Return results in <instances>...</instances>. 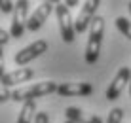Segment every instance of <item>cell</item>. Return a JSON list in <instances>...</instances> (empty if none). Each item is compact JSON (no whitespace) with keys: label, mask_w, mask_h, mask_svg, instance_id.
<instances>
[{"label":"cell","mask_w":131,"mask_h":123,"mask_svg":"<svg viewBox=\"0 0 131 123\" xmlns=\"http://www.w3.org/2000/svg\"><path fill=\"white\" fill-rule=\"evenodd\" d=\"M103 34H105V19L97 15L89 27V36L88 44H85V63L88 65H95L99 55H101V45H103Z\"/></svg>","instance_id":"cell-1"},{"label":"cell","mask_w":131,"mask_h":123,"mask_svg":"<svg viewBox=\"0 0 131 123\" xmlns=\"http://www.w3.org/2000/svg\"><path fill=\"white\" fill-rule=\"evenodd\" d=\"M57 89H59V85H57L55 81H38V83L15 89L12 93V101L25 104L29 101H36V99H40V97H48V95H51V93H57Z\"/></svg>","instance_id":"cell-2"},{"label":"cell","mask_w":131,"mask_h":123,"mask_svg":"<svg viewBox=\"0 0 131 123\" xmlns=\"http://www.w3.org/2000/svg\"><path fill=\"white\" fill-rule=\"evenodd\" d=\"M55 15H57L59 32H61L63 42L72 44V42H74V38H76V27H74V21H72L70 10L65 6V2H61V4H57V6H55Z\"/></svg>","instance_id":"cell-3"},{"label":"cell","mask_w":131,"mask_h":123,"mask_svg":"<svg viewBox=\"0 0 131 123\" xmlns=\"http://www.w3.org/2000/svg\"><path fill=\"white\" fill-rule=\"evenodd\" d=\"M48 51V42L46 40H36V42L25 45L23 49H19V51L15 53V57H13V63H15L17 66L25 68V65H29L30 61H34L36 57L44 55V53Z\"/></svg>","instance_id":"cell-4"},{"label":"cell","mask_w":131,"mask_h":123,"mask_svg":"<svg viewBox=\"0 0 131 123\" xmlns=\"http://www.w3.org/2000/svg\"><path fill=\"white\" fill-rule=\"evenodd\" d=\"M29 2L27 0H19L15 2V11H13V19H12V27H10V34L12 38H21L27 29L29 23Z\"/></svg>","instance_id":"cell-5"},{"label":"cell","mask_w":131,"mask_h":123,"mask_svg":"<svg viewBox=\"0 0 131 123\" xmlns=\"http://www.w3.org/2000/svg\"><path fill=\"white\" fill-rule=\"evenodd\" d=\"M99 6H101L99 0H89V2H85L84 6H82V10L78 11V17H76V21H74L76 34H82V32H85V30L91 27L93 19L97 17Z\"/></svg>","instance_id":"cell-6"},{"label":"cell","mask_w":131,"mask_h":123,"mask_svg":"<svg viewBox=\"0 0 131 123\" xmlns=\"http://www.w3.org/2000/svg\"><path fill=\"white\" fill-rule=\"evenodd\" d=\"M129 80H131V68L129 66H122L120 70L116 72V76L112 78V81L108 83V87H106L105 95H106L108 101H116V99L124 93L125 85H129Z\"/></svg>","instance_id":"cell-7"},{"label":"cell","mask_w":131,"mask_h":123,"mask_svg":"<svg viewBox=\"0 0 131 123\" xmlns=\"http://www.w3.org/2000/svg\"><path fill=\"white\" fill-rule=\"evenodd\" d=\"M59 97H89L93 95V85L88 81H67L57 89Z\"/></svg>","instance_id":"cell-8"},{"label":"cell","mask_w":131,"mask_h":123,"mask_svg":"<svg viewBox=\"0 0 131 123\" xmlns=\"http://www.w3.org/2000/svg\"><path fill=\"white\" fill-rule=\"evenodd\" d=\"M53 10H55V4H53V2H42L32 13H30L29 23H27V29H29L30 32H36V30H40V29H42V25L48 21L49 13H51Z\"/></svg>","instance_id":"cell-9"},{"label":"cell","mask_w":131,"mask_h":123,"mask_svg":"<svg viewBox=\"0 0 131 123\" xmlns=\"http://www.w3.org/2000/svg\"><path fill=\"white\" fill-rule=\"evenodd\" d=\"M32 76H34L32 68H29V66L17 68V70L6 72V74L2 76V85L4 87H13V85H19V83H23V81H30Z\"/></svg>","instance_id":"cell-10"},{"label":"cell","mask_w":131,"mask_h":123,"mask_svg":"<svg viewBox=\"0 0 131 123\" xmlns=\"http://www.w3.org/2000/svg\"><path fill=\"white\" fill-rule=\"evenodd\" d=\"M65 117L69 121L74 123H103V119L99 116H93V114H85L82 108H76V106H69L65 110Z\"/></svg>","instance_id":"cell-11"},{"label":"cell","mask_w":131,"mask_h":123,"mask_svg":"<svg viewBox=\"0 0 131 123\" xmlns=\"http://www.w3.org/2000/svg\"><path fill=\"white\" fill-rule=\"evenodd\" d=\"M36 102L34 101H29L23 104V108H21L19 116H17V123H32V119L36 117Z\"/></svg>","instance_id":"cell-12"},{"label":"cell","mask_w":131,"mask_h":123,"mask_svg":"<svg viewBox=\"0 0 131 123\" xmlns=\"http://www.w3.org/2000/svg\"><path fill=\"white\" fill-rule=\"evenodd\" d=\"M116 29H118L127 40H131V21L127 17H116Z\"/></svg>","instance_id":"cell-13"},{"label":"cell","mask_w":131,"mask_h":123,"mask_svg":"<svg viewBox=\"0 0 131 123\" xmlns=\"http://www.w3.org/2000/svg\"><path fill=\"white\" fill-rule=\"evenodd\" d=\"M122 119H124V108L116 106L108 112V117H106L105 123H122Z\"/></svg>","instance_id":"cell-14"},{"label":"cell","mask_w":131,"mask_h":123,"mask_svg":"<svg viewBox=\"0 0 131 123\" xmlns=\"http://www.w3.org/2000/svg\"><path fill=\"white\" fill-rule=\"evenodd\" d=\"M0 10H2V13H12V11H15V2H12V0H2Z\"/></svg>","instance_id":"cell-15"},{"label":"cell","mask_w":131,"mask_h":123,"mask_svg":"<svg viewBox=\"0 0 131 123\" xmlns=\"http://www.w3.org/2000/svg\"><path fill=\"white\" fill-rule=\"evenodd\" d=\"M12 93H13V91H10V87H4V85H2V91H0V101H2V102L12 101Z\"/></svg>","instance_id":"cell-16"},{"label":"cell","mask_w":131,"mask_h":123,"mask_svg":"<svg viewBox=\"0 0 131 123\" xmlns=\"http://www.w3.org/2000/svg\"><path fill=\"white\" fill-rule=\"evenodd\" d=\"M34 123H49V116L46 112H38L34 117Z\"/></svg>","instance_id":"cell-17"},{"label":"cell","mask_w":131,"mask_h":123,"mask_svg":"<svg viewBox=\"0 0 131 123\" xmlns=\"http://www.w3.org/2000/svg\"><path fill=\"white\" fill-rule=\"evenodd\" d=\"M10 38H12V34L8 32V30H0V44H2V45H6Z\"/></svg>","instance_id":"cell-18"},{"label":"cell","mask_w":131,"mask_h":123,"mask_svg":"<svg viewBox=\"0 0 131 123\" xmlns=\"http://www.w3.org/2000/svg\"><path fill=\"white\" fill-rule=\"evenodd\" d=\"M65 6H67V8H69V10H70V8H74V6H78V2H74V0H67V2H65Z\"/></svg>","instance_id":"cell-19"},{"label":"cell","mask_w":131,"mask_h":123,"mask_svg":"<svg viewBox=\"0 0 131 123\" xmlns=\"http://www.w3.org/2000/svg\"><path fill=\"white\" fill-rule=\"evenodd\" d=\"M63 123H74V121H69V119H65V121H63Z\"/></svg>","instance_id":"cell-20"},{"label":"cell","mask_w":131,"mask_h":123,"mask_svg":"<svg viewBox=\"0 0 131 123\" xmlns=\"http://www.w3.org/2000/svg\"><path fill=\"white\" fill-rule=\"evenodd\" d=\"M129 95H131V80H129Z\"/></svg>","instance_id":"cell-21"},{"label":"cell","mask_w":131,"mask_h":123,"mask_svg":"<svg viewBox=\"0 0 131 123\" xmlns=\"http://www.w3.org/2000/svg\"><path fill=\"white\" fill-rule=\"evenodd\" d=\"M129 13H131V2H129Z\"/></svg>","instance_id":"cell-22"}]
</instances>
